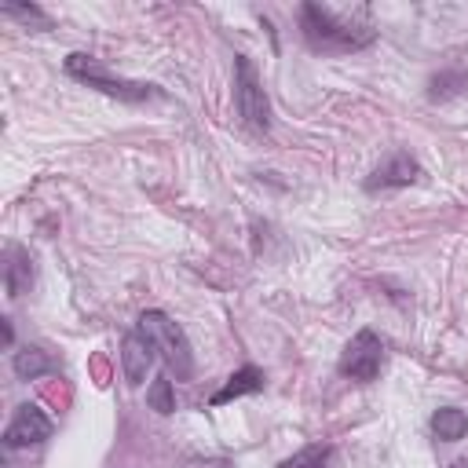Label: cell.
Instances as JSON below:
<instances>
[{"instance_id":"8fae6325","label":"cell","mask_w":468,"mask_h":468,"mask_svg":"<svg viewBox=\"0 0 468 468\" xmlns=\"http://www.w3.org/2000/svg\"><path fill=\"white\" fill-rule=\"evenodd\" d=\"M431 431H435L442 442H457V439H464V431H468V417H464V410H457V406H442V410H435V417H431Z\"/></svg>"},{"instance_id":"6da1fadb","label":"cell","mask_w":468,"mask_h":468,"mask_svg":"<svg viewBox=\"0 0 468 468\" xmlns=\"http://www.w3.org/2000/svg\"><path fill=\"white\" fill-rule=\"evenodd\" d=\"M303 37L318 51H355L373 40V26H369V18L355 22V15H347V11L303 4Z\"/></svg>"},{"instance_id":"5b68a950","label":"cell","mask_w":468,"mask_h":468,"mask_svg":"<svg viewBox=\"0 0 468 468\" xmlns=\"http://www.w3.org/2000/svg\"><path fill=\"white\" fill-rule=\"evenodd\" d=\"M234 99H238V113L245 117V124L267 128V95H263L256 69L245 55H238V62H234Z\"/></svg>"},{"instance_id":"7c38bea8","label":"cell","mask_w":468,"mask_h":468,"mask_svg":"<svg viewBox=\"0 0 468 468\" xmlns=\"http://www.w3.org/2000/svg\"><path fill=\"white\" fill-rule=\"evenodd\" d=\"M51 369V355L48 351H40V347H22V351H15V373L22 377V380H33V377H40V373H48Z\"/></svg>"},{"instance_id":"30bf717a","label":"cell","mask_w":468,"mask_h":468,"mask_svg":"<svg viewBox=\"0 0 468 468\" xmlns=\"http://www.w3.org/2000/svg\"><path fill=\"white\" fill-rule=\"evenodd\" d=\"M260 388H263V373H260L256 366H241V369H238V373H234V377H230L208 402H212V406H223V402L238 399V395H252V391H260Z\"/></svg>"},{"instance_id":"277c9868","label":"cell","mask_w":468,"mask_h":468,"mask_svg":"<svg viewBox=\"0 0 468 468\" xmlns=\"http://www.w3.org/2000/svg\"><path fill=\"white\" fill-rule=\"evenodd\" d=\"M380 355H384V347H380L377 333L373 329H358L347 340V347L340 351V373L351 377V380H373L380 373Z\"/></svg>"},{"instance_id":"9c48e42d","label":"cell","mask_w":468,"mask_h":468,"mask_svg":"<svg viewBox=\"0 0 468 468\" xmlns=\"http://www.w3.org/2000/svg\"><path fill=\"white\" fill-rule=\"evenodd\" d=\"M33 282V267H29V252L22 245H11L7 249V263H4V285H7V296H22Z\"/></svg>"},{"instance_id":"3957f363","label":"cell","mask_w":468,"mask_h":468,"mask_svg":"<svg viewBox=\"0 0 468 468\" xmlns=\"http://www.w3.org/2000/svg\"><path fill=\"white\" fill-rule=\"evenodd\" d=\"M66 73L77 77V80H84L88 88H99V91L117 95V99H128V102H135V99H150V95H154V84H132V80L110 77V73H106L91 55H84V51H73V55L66 58Z\"/></svg>"},{"instance_id":"8992f818","label":"cell","mask_w":468,"mask_h":468,"mask_svg":"<svg viewBox=\"0 0 468 468\" xmlns=\"http://www.w3.org/2000/svg\"><path fill=\"white\" fill-rule=\"evenodd\" d=\"M48 435H51V420H48V413H44L40 406H33V402L18 406L15 417H11V424L4 428V442H7L11 450L37 446V442H44Z\"/></svg>"},{"instance_id":"ba28073f","label":"cell","mask_w":468,"mask_h":468,"mask_svg":"<svg viewBox=\"0 0 468 468\" xmlns=\"http://www.w3.org/2000/svg\"><path fill=\"white\" fill-rule=\"evenodd\" d=\"M417 176H420V168H417V161H413L410 154H391V157L369 176L366 186H369V190H377V186H380V190H384V186H410Z\"/></svg>"},{"instance_id":"9a60e30c","label":"cell","mask_w":468,"mask_h":468,"mask_svg":"<svg viewBox=\"0 0 468 468\" xmlns=\"http://www.w3.org/2000/svg\"><path fill=\"white\" fill-rule=\"evenodd\" d=\"M0 11H4L7 18H22V22H33V26H40V29H48V26H51V22H48V15H44L40 7H33V4H29V7H26V4H4Z\"/></svg>"},{"instance_id":"4fadbf2b","label":"cell","mask_w":468,"mask_h":468,"mask_svg":"<svg viewBox=\"0 0 468 468\" xmlns=\"http://www.w3.org/2000/svg\"><path fill=\"white\" fill-rule=\"evenodd\" d=\"M325 461H329V446L314 442V446H303L292 457H285L278 468H325Z\"/></svg>"},{"instance_id":"7a4b0ae2","label":"cell","mask_w":468,"mask_h":468,"mask_svg":"<svg viewBox=\"0 0 468 468\" xmlns=\"http://www.w3.org/2000/svg\"><path fill=\"white\" fill-rule=\"evenodd\" d=\"M139 333L146 336V344L154 347V355H161V362L186 380L194 373V355H190V340L186 333L165 314V311H143L139 314Z\"/></svg>"},{"instance_id":"5bb4252c","label":"cell","mask_w":468,"mask_h":468,"mask_svg":"<svg viewBox=\"0 0 468 468\" xmlns=\"http://www.w3.org/2000/svg\"><path fill=\"white\" fill-rule=\"evenodd\" d=\"M146 402H150L157 413H172V410H176V399H172V380H168V373H161V377L150 384V391H146Z\"/></svg>"},{"instance_id":"52a82bcc","label":"cell","mask_w":468,"mask_h":468,"mask_svg":"<svg viewBox=\"0 0 468 468\" xmlns=\"http://www.w3.org/2000/svg\"><path fill=\"white\" fill-rule=\"evenodd\" d=\"M150 362H154V347L146 344V336H143L139 329H135V333H128V336H124V344H121V366H124L128 384H143V380H146Z\"/></svg>"}]
</instances>
